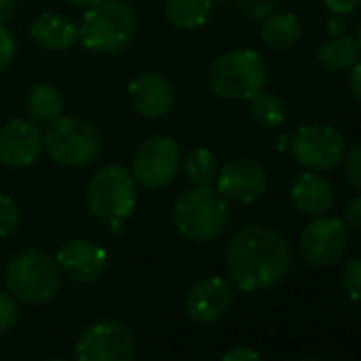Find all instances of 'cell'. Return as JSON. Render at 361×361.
Returning <instances> with one entry per match:
<instances>
[{"label":"cell","mask_w":361,"mask_h":361,"mask_svg":"<svg viewBox=\"0 0 361 361\" xmlns=\"http://www.w3.org/2000/svg\"><path fill=\"white\" fill-rule=\"evenodd\" d=\"M79 361H134L136 344L128 327L119 323H96L77 342Z\"/></svg>","instance_id":"obj_10"},{"label":"cell","mask_w":361,"mask_h":361,"mask_svg":"<svg viewBox=\"0 0 361 361\" xmlns=\"http://www.w3.org/2000/svg\"><path fill=\"white\" fill-rule=\"evenodd\" d=\"M43 147V134L28 119H11L0 130V161L9 168L30 166Z\"/></svg>","instance_id":"obj_14"},{"label":"cell","mask_w":361,"mask_h":361,"mask_svg":"<svg viewBox=\"0 0 361 361\" xmlns=\"http://www.w3.org/2000/svg\"><path fill=\"white\" fill-rule=\"evenodd\" d=\"M87 204L96 217L111 221V226L117 232L123 219L132 215L136 204L134 174L117 164L100 168L90 180Z\"/></svg>","instance_id":"obj_5"},{"label":"cell","mask_w":361,"mask_h":361,"mask_svg":"<svg viewBox=\"0 0 361 361\" xmlns=\"http://www.w3.org/2000/svg\"><path fill=\"white\" fill-rule=\"evenodd\" d=\"M128 96H130L132 106L140 115L151 117V119L168 115L174 104V90L170 81L157 73H145L136 77L130 83Z\"/></svg>","instance_id":"obj_16"},{"label":"cell","mask_w":361,"mask_h":361,"mask_svg":"<svg viewBox=\"0 0 361 361\" xmlns=\"http://www.w3.org/2000/svg\"><path fill=\"white\" fill-rule=\"evenodd\" d=\"M45 361H68V359H60V357H54V359H45Z\"/></svg>","instance_id":"obj_36"},{"label":"cell","mask_w":361,"mask_h":361,"mask_svg":"<svg viewBox=\"0 0 361 361\" xmlns=\"http://www.w3.org/2000/svg\"><path fill=\"white\" fill-rule=\"evenodd\" d=\"M359 54H361L359 43L348 35H340L327 41L317 51L319 62L329 71H348L359 60Z\"/></svg>","instance_id":"obj_21"},{"label":"cell","mask_w":361,"mask_h":361,"mask_svg":"<svg viewBox=\"0 0 361 361\" xmlns=\"http://www.w3.org/2000/svg\"><path fill=\"white\" fill-rule=\"evenodd\" d=\"M138 18L126 0H100L92 5L79 26L81 43L94 54H117L136 35Z\"/></svg>","instance_id":"obj_2"},{"label":"cell","mask_w":361,"mask_h":361,"mask_svg":"<svg viewBox=\"0 0 361 361\" xmlns=\"http://www.w3.org/2000/svg\"><path fill=\"white\" fill-rule=\"evenodd\" d=\"M56 264L62 274L75 283H92L102 276L106 268V251L85 238L68 240L60 247Z\"/></svg>","instance_id":"obj_13"},{"label":"cell","mask_w":361,"mask_h":361,"mask_svg":"<svg viewBox=\"0 0 361 361\" xmlns=\"http://www.w3.org/2000/svg\"><path fill=\"white\" fill-rule=\"evenodd\" d=\"M344 226L355 232H361V196L353 198L344 207Z\"/></svg>","instance_id":"obj_30"},{"label":"cell","mask_w":361,"mask_h":361,"mask_svg":"<svg viewBox=\"0 0 361 361\" xmlns=\"http://www.w3.org/2000/svg\"><path fill=\"white\" fill-rule=\"evenodd\" d=\"M321 3L336 16H348L361 7V0H321Z\"/></svg>","instance_id":"obj_31"},{"label":"cell","mask_w":361,"mask_h":361,"mask_svg":"<svg viewBox=\"0 0 361 361\" xmlns=\"http://www.w3.org/2000/svg\"><path fill=\"white\" fill-rule=\"evenodd\" d=\"M226 262L232 283L253 293L279 285L289 274L291 249L276 230L247 226L230 240Z\"/></svg>","instance_id":"obj_1"},{"label":"cell","mask_w":361,"mask_h":361,"mask_svg":"<svg viewBox=\"0 0 361 361\" xmlns=\"http://www.w3.org/2000/svg\"><path fill=\"white\" fill-rule=\"evenodd\" d=\"M232 300H234V291L230 281H226L224 276H211L196 283L190 289L185 298V310L192 319L211 323L230 308Z\"/></svg>","instance_id":"obj_15"},{"label":"cell","mask_w":361,"mask_h":361,"mask_svg":"<svg viewBox=\"0 0 361 361\" xmlns=\"http://www.w3.org/2000/svg\"><path fill=\"white\" fill-rule=\"evenodd\" d=\"M348 85H350V92L357 100H361V60H357L353 66H350V79H348Z\"/></svg>","instance_id":"obj_33"},{"label":"cell","mask_w":361,"mask_h":361,"mask_svg":"<svg viewBox=\"0 0 361 361\" xmlns=\"http://www.w3.org/2000/svg\"><path fill=\"white\" fill-rule=\"evenodd\" d=\"M71 3L77 5V7H92V5L100 3V0H71Z\"/></svg>","instance_id":"obj_35"},{"label":"cell","mask_w":361,"mask_h":361,"mask_svg":"<svg viewBox=\"0 0 361 361\" xmlns=\"http://www.w3.org/2000/svg\"><path fill=\"white\" fill-rule=\"evenodd\" d=\"M219 3H224V0H219Z\"/></svg>","instance_id":"obj_39"},{"label":"cell","mask_w":361,"mask_h":361,"mask_svg":"<svg viewBox=\"0 0 361 361\" xmlns=\"http://www.w3.org/2000/svg\"><path fill=\"white\" fill-rule=\"evenodd\" d=\"M20 224V211L7 196H0V236H9Z\"/></svg>","instance_id":"obj_26"},{"label":"cell","mask_w":361,"mask_h":361,"mask_svg":"<svg viewBox=\"0 0 361 361\" xmlns=\"http://www.w3.org/2000/svg\"><path fill=\"white\" fill-rule=\"evenodd\" d=\"M213 0H166V20L178 30L200 28L211 13Z\"/></svg>","instance_id":"obj_19"},{"label":"cell","mask_w":361,"mask_h":361,"mask_svg":"<svg viewBox=\"0 0 361 361\" xmlns=\"http://www.w3.org/2000/svg\"><path fill=\"white\" fill-rule=\"evenodd\" d=\"M20 308L16 300L7 293H0V331H7L18 323Z\"/></svg>","instance_id":"obj_28"},{"label":"cell","mask_w":361,"mask_h":361,"mask_svg":"<svg viewBox=\"0 0 361 361\" xmlns=\"http://www.w3.org/2000/svg\"><path fill=\"white\" fill-rule=\"evenodd\" d=\"M268 71L253 49L228 51L209 71V87L228 100H251L266 87Z\"/></svg>","instance_id":"obj_4"},{"label":"cell","mask_w":361,"mask_h":361,"mask_svg":"<svg viewBox=\"0 0 361 361\" xmlns=\"http://www.w3.org/2000/svg\"><path fill=\"white\" fill-rule=\"evenodd\" d=\"M300 361H317V359H300Z\"/></svg>","instance_id":"obj_38"},{"label":"cell","mask_w":361,"mask_h":361,"mask_svg":"<svg viewBox=\"0 0 361 361\" xmlns=\"http://www.w3.org/2000/svg\"><path fill=\"white\" fill-rule=\"evenodd\" d=\"M16 56V39L11 32L0 24V73H3Z\"/></svg>","instance_id":"obj_29"},{"label":"cell","mask_w":361,"mask_h":361,"mask_svg":"<svg viewBox=\"0 0 361 361\" xmlns=\"http://www.w3.org/2000/svg\"><path fill=\"white\" fill-rule=\"evenodd\" d=\"M291 153L308 170H329L344 159L346 142L342 134L327 123H308L291 138Z\"/></svg>","instance_id":"obj_8"},{"label":"cell","mask_w":361,"mask_h":361,"mask_svg":"<svg viewBox=\"0 0 361 361\" xmlns=\"http://www.w3.org/2000/svg\"><path fill=\"white\" fill-rule=\"evenodd\" d=\"M180 168V149L168 136L147 138L134 157V178L147 190L168 188Z\"/></svg>","instance_id":"obj_9"},{"label":"cell","mask_w":361,"mask_h":361,"mask_svg":"<svg viewBox=\"0 0 361 361\" xmlns=\"http://www.w3.org/2000/svg\"><path fill=\"white\" fill-rule=\"evenodd\" d=\"M300 37L302 28L293 13H274L262 24V41L270 49H289L300 41Z\"/></svg>","instance_id":"obj_20"},{"label":"cell","mask_w":361,"mask_h":361,"mask_svg":"<svg viewBox=\"0 0 361 361\" xmlns=\"http://www.w3.org/2000/svg\"><path fill=\"white\" fill-rule=\"evenodd\" d=\"M180 164H183L185 178L192 185H211L217 178V172H219L217 157L204 147L192 149Z\"/></svg>","instance_id":"obj_23"},{"label":"cell","mask_w":361,"mask_h":361,"mask_svg":"<svg viewBox=\"0 0 361 361\" xmlns=\"http://www.w3.org/2000/svg\"><path fill=\"white\" fill-rule=\"evenodd\" d=\"M43 145L62 166H85L100 151L98 130L81 117H56L43 132Z\"/></svg>","instance_id":"obj_7"},{"label":"cell","mask_w":361,"mask_h":361,"mask_svg":"<svg viewBox=\"0 0 361 361\" xmlns=\"http://www.w3.org/2000/svg\"><path fill=\"white\" fill-rule=\"evenodd\" d=\"M62 272L54 257L43 251H24L7 266V285L11 293L28 304H43L56 295Z\"/></svg>","instance_id":"obj_6"},{"label":"cell","mask_w":361,"mask_h":361,"mask_svg":"<svg viewBox=\"0 0 361 361\" xmlns=\"http://www.w3.org/2000/svg\"><path fill=\"white\" fill-rule=\"evenodd\" d=\"M18 11V0H0V24H7L13 20Z\"/></svg>","instance_id":"obj_34"},{"label":"cell","mask_w":361,"mask_h":361,"mask_svg":"<svg viewBox=\"0 0 361 361\" xmlns=\"http://www.w3.org/2000/svg\"><path fill=\"white\" fill-rule=\"evenodd\" d=\"M30 37L43 49L62 51V49H68L79 39V30L68 18L47 11L35 20V24L30 26Z\"/></svg>","instance_id":"obj_18"},{"label":"cell","mask_w":361,"mask_h":361,"mask_svg":"<svg viewBox=\"0 0 361 361\" xmlns=\"http://www.w3.org/2000/svg\"><path fill=\"white\" fill-rule=\"evenodd\" d=\"M172 217L176 230L185 238L207 243L224 234L230 211L219 190H213L211 185H194L176 198Z\"/></svg>","instance_id":"obj_3"},{"label":"cell","mask_w":361,"mask_h":361,"mask_svg":"<svg viewBox=\"0 0 361 361\" xmlns=\"http://www.w3.org/2000/svg\"><path fill=\"white\" fill-rule=\"evenodd\" d=\"M342 283L348 295L357 302H361V257L350 259L342 270Z\"/></svg>","instance_id":"obj_25"},{"label":"cell","mask_w":361,"mask_h":361,"mask_svg":"<svg viewBox=\"0 0 361 361\" xmlns=\"http://www.w3.org/2000/svg\"><path fill=\"white\" fill-rule=\"evenodd\" d=\"M217 190L224 198L251 204L268 190V174L253 159H234L217 174Z\"/></svg>","instance_id":"obj_12"},{"label":"cell","mask_w":361,"mask_h":361,"mask_svg":"<svg viewBox=\"0 0 361 361\" xmlns=\"http://www.w3.org/2000/svg\"><path fill=\"white\" fill-rule=\"evenodd\" d=\"M348 232L344 221L336 217H317L300 236L302 257L314 268L334 266L346 249Z\"/></svg>","instance_id":"obj_11"},{"label":"cell","mask_w":361,"mask_h":361,"mask_svg":"<svg viewBox=\"0 0 361 361\" xmlns=\"http://www.w3.org/2000/svg\"><path fill=\"white\" fill-rule=\"evenodd\" d=\"M285 102L272 92H259L251 98V117L264 128H276L285 121Z\"/></svg>","instance_id":"obj_24"},{"label":"cell","mask_w":361,"mask_h":361,"mask_svg":"<svg viewBox=\"0 0 361 361\" xmlns=\"http://www.w3.org/2000/svg\"><path fill=\"white\" fill-rule=\"evenodd\" d=\"M344 172L350 185L361 192V145H355L350 151L344 153Z\"/></svg>","instance_id":"obj_27"},{"label":"cell","mask_w":361,"mask_h":361,"mask_svg":"<svg viewBox=\"0 0 361 361\" xmlns=\"http://www.w3.org/2000/svg\"><path fill=\"white\" fill-rule=\"evenodd\" d=\"M221 361H262V357L251 348L238 346V348H232L230 353H226Z\"/></svg>","instance_id":"obj_32"},{"label":"cell","mask_w":361,"mask_h":361,"mask_svg":"<svg viewBox=\"0 0 361 361\" xmlns=\"http://www.w3.org/2000/svg\"><path fill=\"white\" fill-rule=\"evenodd\" d=\"M28 111L35 121H51L62 115L64 100L54 85L39 83L28 94Z\"/></svg>","instance_id":"obj_22"},{"label":"cell","mask_w":361,"mask_h":361,"mask_svg":"<svg viewBox=\"0 0 361 361\" xmlns=\"http://www.w3.org/2000/svg\"><path fill=\"white\" fill-rule=\"evenodd\" d=\"M291 200L304 215H323L334 204V188L327 178L314 172H304L291 185Z\"/></svg>","instance_id":"obj_17"},{"label":"cell","mask_w":361,"mask_h":361,"mask_svg":"<svg viewBox=\"0 0 361 361\" xmlns=\"http://www.w3.org/2000/svg\"><path fill=\"white\" fill-rule=\"evenodd\" d=\"M357 43H359V47H361V24H359V39H357Z\"/></svg>","instance_id":"obj_37"}]
</instances>
